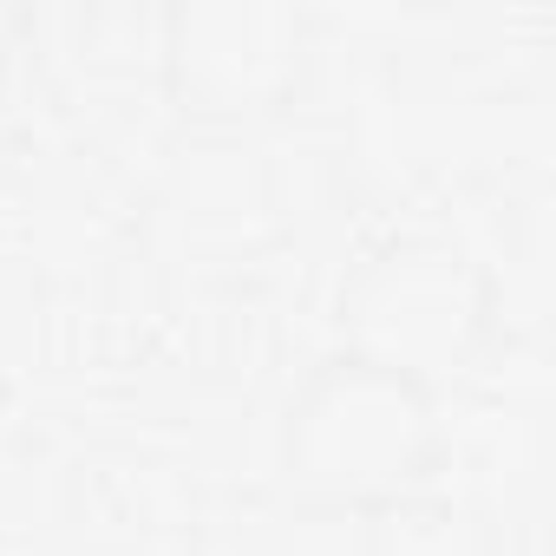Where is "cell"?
<instances>
[{
    "instance_id": "cell-2",
    "label": "cell",
    "mask_w": 556,
    "mask_h": 556,
    "mask_svg": "<svg viewBox=\"0 0 556 556\" xmlns=\"http://www.w3.org/2000/svg\"><path fill=\"white\" fill-rule=\"evenodd\" d=\"M497 328V275L439 229L374 242L341 282V354L393 367L419 387L458 380Z\"/></svg>"
},
{
    "instance_id": "cell-3",
    "label": "cell",
    "mask_w": 556,
    "mask_h": 556,
    "mask_svg": "<svg viewBox=\"0 0 556 556\" xmlns=\"http://www.w3.org/2000/svg\"><path fill=\"white\" fill-rule=\"evenodd\" d=\"M164 92L197 125H255L308 73V14L295 0H170L157 27Z\"/></svg>"
},
{
    "instance_id": "cell-1",
    "label": "cell",
    "mask_w": 556,
    "mask_h": 556,
    "mask_svg": "<svg viewBox=\"0 0 556 556\" xmlns=\"http://www.w3.org/2000/svg\"><path fill=\"white\" fill-rule=\"evenodd\" d=\"M439 452V393L361 354H328L282 413V484L315 510H393Z\"/></svg>"
}]
</instances>
